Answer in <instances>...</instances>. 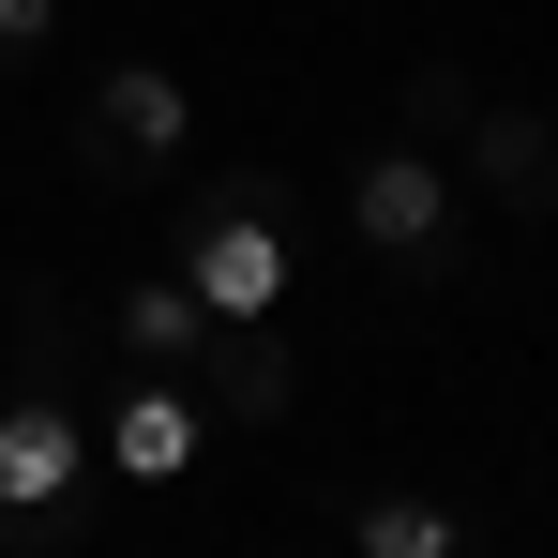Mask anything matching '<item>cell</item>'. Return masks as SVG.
Here are the masks:
<instances>
[{
  "instance_id": "obj_1",
  "label": "cell",
  "mask_w": 558,
  "mask_h": 558,
  "mask_svg": "<svg viewBox=\"0 0 558 558\" xmlns=\"http://www.w3.org/2000/svg\"><path fill=\"white\" fill-rule=\"evenodd\" d=\"M182 287H196V317H227V332H257V317H272V302H287L302 272H287V227H272V211H257V196H227V211L196 227Z\"/></svg>"
},
{
  "instance_id": "obj_2",
  "label": "cell",
  "mask_w": 558,
  "mask_h": 558,
  "mask_svg": "<svg viewBox=\"0 0 558 558\" xmlns=\"http://www.w3.org/2000/svg\"><path fill=\"white\" fill-rule=\"evenodd\" d=\"M348 227H363L377 257L453 242V167H438V151H363V167H348Z\"/></svg>"
},
{
  "instance_id": "obj_3",
  "label": "cell",
  "mask_w": 558,
  "mask_h": 558,
  "mask_svg": "<svg viewBox=\"0 0 558 558\" xmlns=\"http://www.w3.org/2000/svg\"><path fill=\"white\" fill-rule=\"evenodd\" d=\"M196 423H211L196 392H167V377H136V392L106 408V453H121V483H182V468H196Z\"/></svg>"
},
{
  "instance_id": "obj_4",
  "label": "cell",
  "mask_w": 558,
  "mask_h": 558,
  "mask_svg": "<svg viewBox=\"0 0 558 558\" xmlns=\"http://www.w3.org/2000/svg\"><path fill=\"white\" fill-rule=\"evenodd\" d=\"M76 498V408H0V513H61Z\"/></svg>"
},
{
  "instance_id": "obj_5",
  "label": "cell",
  "mask_w": 558,
  "mask_h": 558,
  "mask_svg": "<svg viewBox=\"0 0 558 558\" xmlns=\"http://www.w3.org/2000/svg\"><path fill=\"white\" fill-rule=\"evenodd\" d=\"M106 136H121V151H182V136H196L182 76H151V61H121V76H106Z\"/></svg>"
},
{
  "instance_id": "obj_6",
  "label": "cell",
  "mask_w": 558,
  "mask_h": 558,
  "mask_svg": "<svg viewBox=\"0 0 558 558\" xmlns=\"http://www.w3.org/2000/svg\"><path fill=\"white\" fill-rule=\"evenodd\" d=\"M483 182H498V196H558V136L529 121V106H498V121H483Z\"/></svg>"
},
{
  "instance_id": "obj_7",
  "label": "cell",
  "mask_w": 558,
  "mask_h": 558,
  "mask_svg": "<svg viewBox=\"0 0 558 558\" xmlns=\"http://www.w3.org/2000/svg\"><path fill=\"white\" fill-rule=\"evenodd\" d=\"M348 544H363V558H453V513H438V498H363Z\"/></svg>"
},
{
  "instance_id": "obj_8",
  "label": "cell",
  "mask_w": 558,
  "mask_h": 558,
  "mask_svg": "<svg viewBox=\"0 0 558 558\" xmlns=\"http://www.w3.org/2000/svg\"><path fill=\"white\" fill-rule=\"evenodd\" d=\"M196 332H211V317H196V287H121V348H151V363H182Z\"/></svg>"
},
{
  "instance_id": "obj_9",
  "label": "cell",
  "mask_w": 558,
  "mask_h": 558,
  "mask_svg": "<svg viewBox=\"0 0 558 558\" xmlns=\"http://www.w3.org/2000/svg\"><path fill=\"white\" fill-rule=\"evenodd\" d=\"M61 31V0H0V46H46Z\"/></svg>"
}]
</instances>
